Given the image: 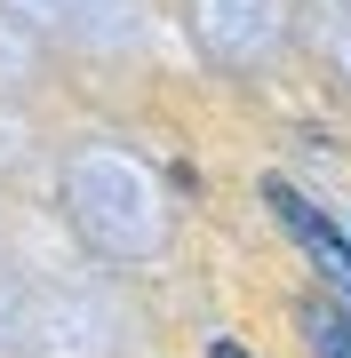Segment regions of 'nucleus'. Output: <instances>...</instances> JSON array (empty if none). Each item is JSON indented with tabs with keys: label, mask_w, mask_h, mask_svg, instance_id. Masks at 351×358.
<instances>
[{
	"label": "nucleus",
	"mask_w": 351,
	"mask_h": 358,
	"mask_svg": "<svg viewBox=\"0 0 351 358\" xmlns=\"http://www.w3.org/2000/svg\"><path fill=\"white\" fill-rule=\"evenodd\" d=\"M263 207H272V223H280V231H287V239H296L336 287H351V231H336L312 199L296 192V183H280V176H263Z\"/></svg>",
	"instance_id": "obj_1"
},
{
	"label": "nucleus",
	"mask_w": 351,
	"mask_h": 358,
	"mask_svg": "<svg viewBox=\"0 0 351 358\" xmlns=\"http://www.w3.org/2000/svg\"><path fill=\"white\" fill-rule=\"evenodd\" d=\"M303 334H312L319 358H351V310L327 303V294H303Z\"/></svg>",
	"instance_id": "obj_2"
},
{
	"label": "nucleus",
	"mask_w": 351,
	"mask_h": 358,
	"mask_svg": "<svg viewBox=\"0 0 351 358\" xmlns=\"http://www.w3.org/2000/svg\"><path fill=\"white\" fill-rule=\"evenodd\" d=\"M208 358H247V350L240 343H208Z\"/></svg>",
	"instance_id": "obj_3"
},
{
	"label": "nucleus",
	"mask_w": 351,
	"mask_h": 358,
	"mask_svg": "<svg viewBox=\"0 0 351 358\" xmlns=\"http://www.w3.org/2000/svg\"><path fill=\"white\" fill-rule=\"evenodd\" d=\"M343 310H351V287H343Z\"/></svg>",
	"instance_id": "obj_4"
}]
</instances>
